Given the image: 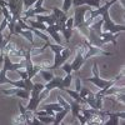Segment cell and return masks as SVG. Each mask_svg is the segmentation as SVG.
Listing matches in <instances>:
<instances>
[{
	"instance_id": "cell-33",
	"label": "cell",
	"mask_w": 125,
	"mask_h": 125,
	"mask_svg": "<svg viewBox=\"0 0 125 125\" xmlns=\"http://www.w3.org/2000/svg\"><path fill=\"white\" fill-rule=\"evenodd\" d=\"M8 23H9V21H8V19L4 18V19H3V21H1V24H0V33H3V31L8 28Z\"/></svg>"
},
{
	"instance_id": "cell-19",
	"label": "cell",
	"mask_w": 125,
	"mask_h": 125,
	"mask_svg": "<svg viewBox=\"0 0 125 125\" xmlns=\"http://www.w3.org/2000/svg\"><path fill=\"white\" fill-rule=\"evenodd\" d=\"M1 84H9V85H13V80H10L6 78V70L4 68L0 69V85Z\"/></svg>"
},
{
	"instance_id": "cell-4",
	"label": "cell",
	"mask_w": 125,
	"mask_h": 125,
	"mask_svg": "<svg viewBox=\"0 0 125 125\" xmlns=\"http://www.w3.org/2000/svg\"><path fill=\"white\" fill-rule=\"evenodd\" d=\"M70 55H71V50L70 48H66V46H64V49L59 51V53H54V62L49 66V70H55L60 68L64 62L68 61Z\"/></svg>"
},
{
	"instance_id": "cell-31",
	"label": "cell",
	"mask_w": 125,
	"mask_h": 125,
	"mask_svg": "<svg viewBox=\"0 0 125 125\" xmlns=\"http://www.w3.org/2000/svg\"><path fill=\"white\" fill-rule=\"evenodd\" d=\"M24 83H25V90L31 91V89H33V84H34V83H31V80H30V79H25V80H24Z\"/></svg>"
},
{
	"instance_id": "cell-21",
	"label": "cell",
	"mask_w": 125,
	"mask_h": 125,
	"mask_svg": "<svg viewBox=\"0 0 125 125\" xmlns=\"http://www.w3.org/2000/svg\"><path fill=\"white\" fill-rule=\"evenodd\" d=\"M39 73H40V75L43 76V79L45 81H49V80H51L54 78V73L51 70H49V69H41Z\"/></svg>"
},
{
	"instance_id": "cell-34",
	"label": "cell",
	"mask_w": 125,
	"mask_h": 125,
	"mask_svg": "<svg viewBox=\"0 0 125 125\" xmlns=\"http://www.w3.org/2000/svg\"><path fill=\"white\" fill-rule=\"evenodd\" d=\"M16 73L20 75V78H21L23 80H25L26 78H28V74H26V70H21V69H18L16 70Z\"/></svg>"
},
{
	"instance_id": "cell-32",
	"label": "cell",
	"mask_w": 125,
	"mask_h": 125,
	"mask_svg": "<svg viewBox=\"0 0 125 125\" xmlns=\"http://www.w3.org/2000/svg\"><path fill=\"white\" fill-rule=\"evenodd\" d=\"M61 68H62V70H64L66 74H71V66H70V64H68V62H64V64L61 65Z\"/></svg>"
},
{
	"instance_id": "cell-25",
	"label": "cell",
	"mask_w": 125,
	"mask_h": 125,
	"mask_svg": "<svg viewBox=\"0 0 125 125\" xmlns=\"http://www.w3.org/2000/svg\"><path fill=\"white\" fill-rule=\"evenodd\" d=\"M79 95H80V98L84 100L85 98H88V96H94V94L88 89V88H83L81 86V89H80V91H79Z\"/></svg>"
},
{
	"instance_id": "cell-14",
	"label": "cell",
	"mask_w": 125,
	"mask_h": 125,
	"mask_svg": "<svg viewBox=\"0 0 125 125\" xmlns=\"http://www.w3.org/2000/svg\"><path fill=\"white\" fill-rule=\"evenodd\" d=\"M70 103V111H71V114H73V118H75L76 119V115L80 113V110H81V104L80 103H78L76 100H71V101H69Z\"/></svg>"
},
{
	"instance_id": "cell-12",
	"label": "cell",
	"mask_w": 125,
	"mask_h": 125,
	"mask_svg": "<svg viewBox=\"0 0 125 125\" xmlns=\"http://www.w3.org/2000/svg\"><path fill=\"white\" fill-rule=\"evenodd\" d=\"M43 3H44V0H36V3L31 6V11H33L34 16L38 14H49L48 10L43 8Z\"/></svg>"
},
{
	"instance_id": "cell-18",
	"label": "cell",
	"mask_w": 125,
	"mask_h": 125,
	"mask_svg": "<svg viewBox=\"0 0 125 125\" xmlns=\"http://www.w3.org/2000/svg\"><path fill=\"white\" fill-rule=\"evenodd\" d=\"M19 35H23L33 46L35 45V43H34V33L31 31V29H30V30H23V29H21V31L19 33Z\"/></svg>"
},
{
	"instance_id": "cell-13",
	"label": "cell",
	"mask_w": 125,
	"mask_h": 125,
	"mask_svg": "<svg viewBox=\"0 0 125 125\" xmlns=\"http://www.w3.org/2000/svg\"><path fill=\"white\" fill-rule=\"evenodd\" d=\"M45 33H48V34L50 35V38L55 41V44H61V38H60L59 33H58V31H55L51 25H48V26H46Z\"/></svg>"
},
{
	"instance_id": "cell-16",
	"label": "cell",
	"mask_w": 125,
	"mask_h": 125,
	"mask_svg": "<svg viewBox=\"0 0 125 125\" xmlns=\"http://www.w3.org/2000/svg\"><path fill=\"white\" fill-rule=\"evenodd\" d=\"M68 110H65V109H62L61 111H56L55 113V115H54V125H59V124H61L62 123V120H64V118L68 115Z\"/></svg>"
},
{
	"instance_id": "cell-7",
	"label": "cell",
	"mask_w": 125,
	"mask_h": 125,
	"mask_svg": "<svg viewBox=\"0 0 125 125\" xmlns=\"http://www.w3.org/2000/svg\"><path fill=\"white\" fill-rule=\"evenodd\" d=\"M106 116H108V120L104 123L106 125H119V119H124L125 118V113L124 111H120V113H110V111H106Z\"/></svg>"
},
{
	"instance_id": "cell-35",
	"label": "cell",
	"mask_w": 125,
	"mask_h": 125,
	"mask_svg": "<svg viewBox=\"0 0 125 125\" xmlns=\"http://www.w3.org/2000/svg\"><path fill=\"white\" fill-rule=\"evenodd\" d=\"M76 119L79 120V123H80V124H86V119H85V116L83 115L81 113H79L78 115H76Z\"/></svg>"
},
{
	"instance_id": "cell-3",
	"label": "cell",
	"mask_w": 125,
	"mask_h": 125,
	"mask_svg": "<svg viewBox=\"0 0 125 125\" xmlns=\"http://www.w3.org/2000/svg\"><path fill=\"white\" fill-rule=\"evenodd\" d=\"M93 8L89 5H80L75 8V11H74V26L75 28H81V26H85V14L88 11H90ZM88 28V26H86Z\"/></svg>"
},
{
	"instance_id": "cell-30",
	"label": "cell",
	"mask_w": 125,
	"mask_h": 125,
	"mask_svg": "<svg viewBox=\"0 0 125 125\" xmlns=\"http://www.w3.org/2000/svg\"><path fill=\"white\" fill-rule=\"evenodd\" d=\"M71 4H73V0H64V1H62V9L61 10L64 13H68L69 10H70Z\"/></svg>"
},
{
	"instance_id": "cell-20",
	"label": "cell",
	"mask_w": 125,
	"mask_h": 125,
	"mask_svg": "<svg viewBox=\"0 0 125 125\" xmlns=\"http://www.w3.org/2000/svg\"><path fill=\"white\" fill-rule=\"evenodd\" d=\"M71 83H73V75H71V74H66V76L62 78V80H61L60 90L65 89V88H70V86H71Z\"/></svg>"
},
{
	"instance_id": "cell-2",
	"label": "cell",
	"mask_w": 125,
	"mask_h": 125,
	"mask_svg": "<svg viewBox=\"0 0 125 125\" xmlns=\"http://www.w3.org/2000/svg\"><path fill=\"white\" fill-rule=\"evenodd\" d=\"M103 16V26H101V30L103 31H109V33H113V34H119V33H123L125 31V25H119V24H115L111 20L110 18V14H109V10L104 11L101 14Z\"/></svg>"
},
{
	"instance_id": "cell-26",
	"label": "cell",
	"mask_w": 125,
	"mask_h": 125,
	"mask_svg": "<svg viewBox=\"0 0 125 125\" xmlns=\"http://www.w3.org/2000/svg\"><path fill=\"white\" fill-rule=\"evenodd\" d=\"M31 31H33V33H34V35L39 36L40 39H43V40L45 41V43H46V41H49V36L44 34V31H41V30H38V29H34V28H31Z\"/></svg>"
},
{
	"instance_id": "cell-8",
	"label": "cell",
	"mask_w": 125,
	"mask_h": 125,
	"mask_svg": "<svg viewBox=\"0 0 125 125\" xmlns=\"http://www.w3.org/2000/svg\"><path fill=\"white\" fill-rule=\"evenodd\" d=\"M99 36L101 38V41L104 44H108V43H111L113 45L118 44V41H116L118 34H113V33H109V31H101Z\"/></svg>"
},
{
	"instance_id": "cell-37",
	"label": "cell",
	"mask_w": 125,
	"mask_h": 125,
	"mask_svg": "<svg viewBox=\"0 0 125 125\" xmlns=\"http://www.w3.org/2000/svg\"><path fill=\"white\" fill-rule=\"evenodd\" d=\"M5 1H6V0H5Z\"/></svg>"
},
{
	"instance_id": "cell-29",
	"label": "cell",
	"mask_w": 125,
	"mask_h": 125,
	"mask_svg": "<svg viewBox=\"0 0 125 125\" xmlns=\"http://www.w3.org/2000/svg\"><path fill=\"white\" fill-rule=\"evenodd\" d=\"M36 3V0H23V9L28 10Z\"/></svg>"
},
{
	"instance_id": "cell-6",
	"label": "cell",
	"mask_w": 125,
	"mask_h": 125,
	"mask_svg": "<svg viewBox=\"0 0 125 125\" xmlns=\"http://www.w3.org/2000/svg\"><path fill=\"white\" fill-rule=\"evenodd\" d=\"M1 93L5 94V95H13L16 98H21L24 100H29V98H30V91L21 89V88H16V86L13 89H9V90H1Z\"/></svg>"
},
{
	"instance_id": "cell-9",
	"label": "cell",
	"mask_w": 125,
	"mask_h": 125,
	"mask_svg": "<svg viewBox=\"0 0 125 125\" xmlns=\"http://www.w3.org/2000/svg\"><path fill=\"white\" fill-rule=\"evenodd\" d=\"M61 80H62V78H60V76H54L51 80L46 81L44 89H45L46 91H49V93L53 90V89H60V86H61Z\"/></svg>"
},
{
	"instance_id": "cell-28",
	"label": "cell",
	"mask_w": 125,
	"mask_h": 125,
	"mask_svg": "<svg viewBox=\"0 0 125 125\" xmlns=\"http://www.w3.org/2000/svg\"><path fill=\"white\" fill-rule=\"evenodd\" d=\"M49 49L53 51V53H59V51H61L64 49V45L62 44H50L49 43Z\"/></svg>"
},
{
	"instance_id": "cell-22",
	"label": "cell",
	"mask_w": 125,
	"mask_h": 125,
	"mask_svg": "<svg viewBox=\"0 0 125 125\" xmlns=\"http://www.w3.org/2000/svg\"><path fill=\"white\" fill-rule=\"evenodd\" d=\"M41 109H50V110H53V111H61L62 108L60 106V104L59 103H50V104H45V105L41 106Z\"/></svg>"
},
{
	"instance_id": "cell-36",
	"label": "cell",
	"mask_w": 125,
	"mask_h": 125,
	"mask_svg": "<svg viewBox=\"0 0 125 125\" xmlns=\"http://www.w3.org/2000/svg\"><path fill=\"white\" fill-rule=\"evenodd\" d=\"M80 89H81V79L80 78H76V80H75V89L74 90H76L79 93Z\"/></svg>"
},
{
	"instance_id": "cell-27",
	"label": "cell",
	"mask_w": 125,
	"mask_h": 125,
	"mask_svg": "<svg viewBox=\"0 0 125 125\" xmlns=\"http://www.w3.org/2000/svg\"><path fill=\"white\" fill-rule=\"evenodd\" d=\"M1 14H3V16H4L5 19H8V21H9V23L11 21L13 16H11V14H10V11H9V9H8V6H6V5L1 6Z\"/></svg>"
},
{
	"instance_id": "cell-24",
	"label": "cell",
	"mask_w": 125,
	"mask_h": 125,
	"mask_svg": "<svg viewBox=\"0 0 125 125\" xmlns=\"http://www.w3.org/2000/svg\"><path fill=\"white\" fill-rule=\"evenodd\" d=\"M36 118L39 119V121L41 124H53L54 123V116H50V115H39Z\"/></svg>"
},
{
	"instance_id": "cell-10",
	"label": "cell",
	"mask_w": 125,
	"mask_h": 125,
	"mask_svg": "<svg viewBox=\"0 0 125 125\" xmlns=\"http://www.w3.org/2000/svg\"><path fill=\"white\" fill-rule=\"evenodd\" d=\"M35 18V20H38V21H40V23H44V24H48V25H53V24H55V16H54V14H48V15H43V14H38V15H35L34 16Z\"/></svg>"
},
{
	"instance_id": "cell-15",
	"label": "cell",
	"mask_w": 125,
	"mask_h": 125,
	"mask_svg": "<svg viewBox=\"0 0 125 125\" xmlns=\"http://www.w3.org/2000/svg\"><path fill=\"white\" fill-rule=\"evenodd\" d=\"M26 23L31 26V28H34V29H38V30H41V31H44L45 33V30H46V25L44 23H40L38 21V20H33V19H28L26 20Z\"/></svg>"
},
{
	"instance_id": "cell-1",
	"label": "cell",
	"mask_w": 125,
	"mask_h": 125,
	"mask_svg": "<svg viewBox=\"0 0 125 125\" xmlns=\"http://www.w3.org/2000/svg\"><path fill=\"white\" fill-rule=\"evenodd\" d=\"M86 80L89 83H91L93 85H95L99 89H104V88H109L114 84H116V78H114L111 80H104L99 76V69H98V62L96 61H94V64H93V78H86Z\"/></svg>"
},
{
	"instance_id": "cell-17",
	"label": "cell",
	"mask_w": 125,
	"mask_h": 125,
	"mask_svg": "<svg viewBox=\"0 0 125 125\" xmlns=\"http://www.w3.org/2000/svg\"><path fill=\"white\" fill-rule=\"evenodd\" d=\"M66 94H69L70 95V98L73 99V100H76L78 103H80V104H84L85 101L83 100L81 98H80V95H79V93L76 91V90H71V89H69V88H65V89H62Z\"/></svg>"
},
{
	"instance_id": "cell-5",
	"label": "cell",
	"mask_w": 125,
	"mask_h": 125,
	"mask_svg": "<svg viewBox=\"0 0 125 125\" xmlns=\"http://www.w3.org/2000/svg\"><path fill=\"white\" fill-rule=\"evenodd\" d=\"M84 44L86 46V51H85V55H84L85 60H88V59H90L93 56H99V55H103V56H110V55H113V53H110V51H105L104 49H100L98 46L91 45L86 39L84 40Z\"/></svg>"
},
{
	"instance_id": "cell-23",
	"label": "cell",
	"mask_w": 125,
	"mask_h": 125,
	"mask_svg": "<svg viewBox=\"0 0 125 125\" xmlns=\"http://www.w3.org/2000/svg\"><path fill=\"white\" fill-rule=\"evenodd\" d=\"M58 103L60 104V106H61L62 109L70 111V103H68V99L62 98L61 95H58Z\"/></svg>"
},
{
	"instance_id": "cell-11",
	"label": "cell",
	"mask_w": 125,
	"mask_h": 125,
	"mask_svg": "<svg viewBox=\"0 0 125 125\" xmlns=\"http://www.w3.org/2000/svg\"><path fill=\"white\" fill-rule=\"evenodd\" d=\"M101 0H73V4L75 6H80V5H89L91 8H99L100 6Z\"/></svg>"
}]
</instances>
